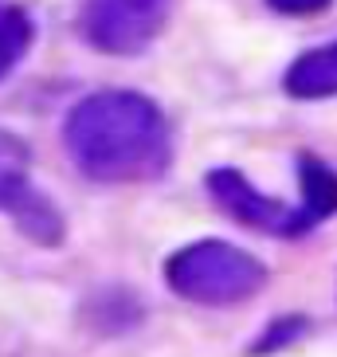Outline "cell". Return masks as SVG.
Wrapping results in <instances>:
<instances>
[{
	"label": "cell",
	"mask_w": 337,
	"mask_h": 357,
	"mask_svg": "<svg viewBox=\"0 0 337 357\" xmlns=\"http://www.w3.org/2000/svg\"><path fill=\"white\" fill-rule=\"evenodd\" d=\"M168 0H91L83 36L106 55H137L161 36Z\"/></svg>",
	"instance_id": "obj_5"
},
{
	"label": "cell",
	"mask_w": 337,
	"mask_h": 357,
	"mask_svg": "<svg viewBox=\"0 0 337 357\" xmlns=\"http://www.w3.org/2000/svg\"><path fill=\"white\" fill-rule=\"evenodd\" d=\"M32 43V20L16 4H0V79L24 59Z\"/></svg>",
	"instance_id": "obj_7"
},
{
	"label": "cell",
	"mask_w": 337,
	"mask_h": 357,
	"mask_svg": "<svg viewBox=\"0 0 337 357\" xmlns=\"http://www.w3.org/2000/svg\"><path fill=\"white\" fill-rule=\"evenodd\" d=\"M67 149L86 177L106 185L153 181L173 158L165 114L130 91H102L75 106L67 118Z\"/></svg>",
	"instance_id": "obj_1"
},
{
	"label": "cell",
	"mask_w": 337,
	"mask_h": 357,
	"mask_svg": "<svg viewBox=\"0 0 337 357\" xmlns=\"http://www.w3.org/2000/svg\"><path fill=\"white\" fill-rule=\"evenodd\" d=\"M28 165H32L28 146L0 130V212H8L28 240L59 243L63 240V216L52 208V200L43 192L32 189Z\"/></svg>",
	"instance_id": "obj_4"
},
{
	"label": "cell",
	"mask_w": 337,
	"mask_h": 357,
	"mask_svg": "<svg viewBox=\"0 0 337 357\" xmlns=\"http://www.w3.org/2000/svg\"><path fill=\"white\" fill-rule=\"evenodd\" d=\"M286 91L295 98H334L337 95V43L298 55L286 71Z\"/></svg>",
	"instance_id": "obj_6"
},
{
	"label": "cell",
	"mask_w": 337,
	"mask_h": 357,
	"mask_svg": "<svg viewBox=\"0 0 337 357\" xmlns=\"http://www.w3.org/2000/svg\"><path fill=\"white\" fill-rule=\"evenodd\" d=\"M267 4L274 12H283V16H310V12H322L334 0H267Z\"/></svg>",
	"instance_id": "obj_8"
},
{
	"label": "cell",
	"mask_w": 337,
	"mask_h": 357,
	"mask_svg": "<svg viewBox=\"0 0 337 357\" xmlns=\"http://www.w3.org/2000/svg\"><path fill=\"white\" fill-rule=\"evenodd\" d=\"M165 283L201 306H235L263 291L267 267L251 252L224 240H201L180 248L165 263Z\"/></svg>",
	"instance_id": "obj_3"
},
{
	"label": "cell",
	"mask_w": 337,
	"mask_h": 357,
	"mask_svg": "<svg viewBox=\"0 0 337 357\" xmlns=\"http://www.w3.org/2000/svg\"><path fill=\"white\" fill-rule=\"evenodd\" d=\"M208 192L232 220L255 231H271V236H302L337 212V173L314 158H302V200L298 204L263 197L235 169H212Z\"/></svg>",
	"instance_id": "obj_2"
}]
</instances>
